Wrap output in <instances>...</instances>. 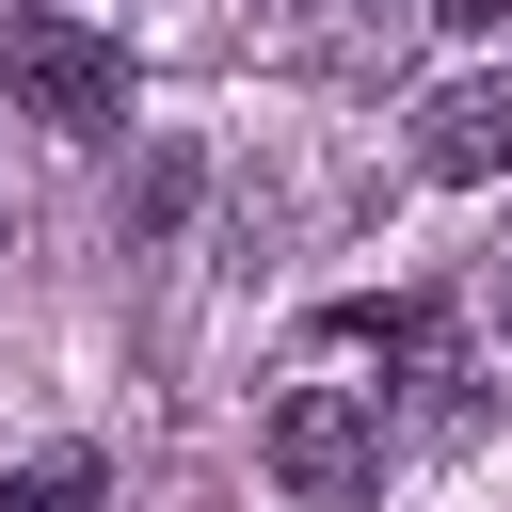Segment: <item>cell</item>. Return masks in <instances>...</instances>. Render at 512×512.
Wrapping results in <instances>:
<instances>
[{"label":"cell","mask_w":512,"mask_h":512,"mask_svg":"<svg viewBox=\"0 0 512 512\" xmlns=\"http://www.w3.org/2000/svg\"><path fill=\"white\" fill-rule=\"evenodd\" d=\"M384 448H400L384 384H336V368L272 384V416H256V464H272V496H304V512H352V496H384Z\"/></svg>","instance_id":"cell-1"},{"label":"cell","mask_w":512,"mask_h":512,"mask_svg":"<svg viewBox=\"0 0 512 512\" xmlns=\"http://www.w3.org/2000/svg\"><path fill=\"white\" fill-rule=\"evenodd\" d=\"M0 96H16L32 128H80V144H96V128H128V48L80 32L64 0H16V16H0Z\"/></svg>","instance_id":"cell-2"},{"label":"cell","mask_w":512,"mask_h":512,"mask_svg":"<svg viewBox=\"0 0 512 512\" xmlns=\"http://www.w3.org/2000/svg\"><path fill=\"white\" fill-rule=\"evenodd\" d=\"M416 176H448V192L512 176V80H448V96L416 112Z\"/></svg>","instance_id":"cell-3"},{"label":"cell","mask_w":512,"mask_h":512,"mask_svg":"<svg viewBox=\"0 0 512 512\" xmlns=\"http://www.w3.org/2000/svg\"><path fill=\"white\" fill-rule=\"evenodd\" d=\"M0 512H112V480H96V448H32L0 480Z\"/></svg>","instance_id":"cell-4"},{"label":"cell","mask_w":512,"mask_h":512,"mask_svg":"<svg viewBox=\"0 0 512 512\" xmlns=\"http://www.w3.org/2000/svg\"><path fill=\"white\" fill-rule=\"evenodd\" d=\"M416 16H448V32H496V16H512V0H416Z\"/></svg>","instance_id":"cell-5"},{"label":"cell","mask_w":512,"mask_h":512,"mask_svg":"<svg viewBox=\"0 0 512 512\" xmlns=\"http://www.w3.org/2000/svg\"><path fill=\"white\" fill-rule=\"evenodd\" d=\"M0 256H16V208H0Z\"/></svg>","instance_id":"cell-6"}]
</instances>
